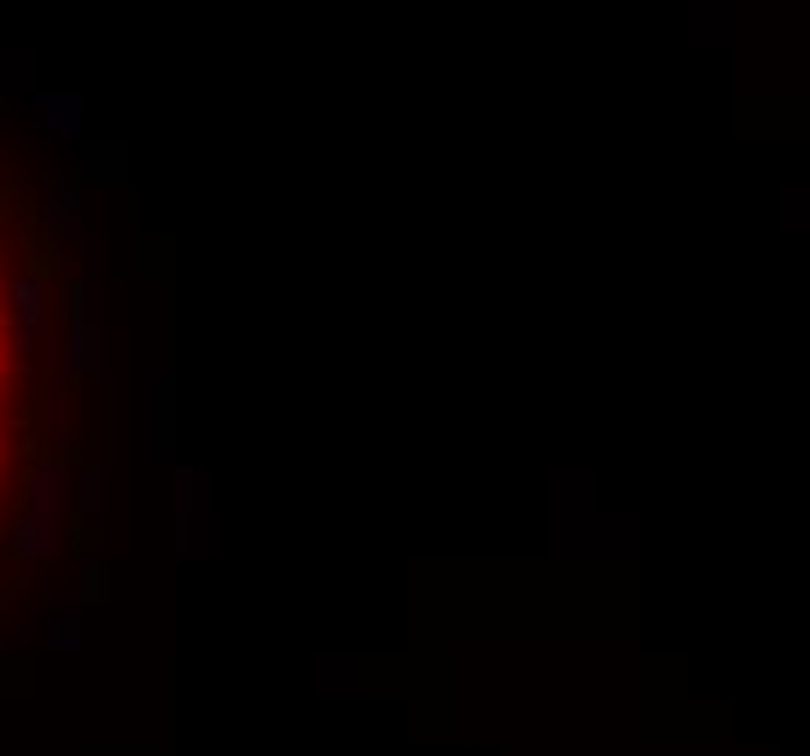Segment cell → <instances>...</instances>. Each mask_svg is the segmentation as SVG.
I'll return each instance as SVG.
<instances>
[{"label":"cell","instance_id":"obj_1","mask_svg":"<svg viewBox=\"0 0 810 756\" xmlns=\"http://www.w3.org/2000/svg\"><path fill=\"white\" fill-rule=\"evenodd\" d=\"M30 321L36 292L23 268V245L0 216V518L18 489L23 436H30Z\"/></svg>","mask_w":810,"mask_h":756}]
</instances>
